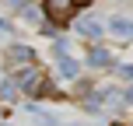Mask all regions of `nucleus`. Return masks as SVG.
<instances>
[{
    "label": "nucleus",
    "mask_w": 133,
    "mask_h": 126,
    "mask_svg": "<svg viewBox=\"0 0 133 126\" xmlns=\"http://www.w3.org/2000/svg\"><path fill=\"white\" fill-rule=\"evenodd\" d=\"M109 126H126V123H109Z\"/></svg>",
    "instance_id": "ddd939ff"
},
{
    "label": "nucleus",
    "mask_w": 133,
    "mask_h": 126,
    "mask_svg": "<svg viewBox=\"0 0 133 126\" xmlns=\"http://www.w3.org/2000/svg\"><path fill=\"white\" fill-rule=\"evenodd\" d=\"M11 7H28V0H7Z\"/></svg>",
    "instance_id": "9b49d317"
},
{
    "label": "nucleus",
    "mask_w": 133,
    "mask_h": 126,
    "mask_svg": "<svg viewBox=\"0 0 133 126\" xmlns=\"http://www.w3.org/2000/svg\"><path fill=\"white\" fill-rule=\"evenodd\" d=\"M123 102H126V105H133V84H130V91L123 95Z\"/></svg>",
    "instance_id": "9d476101"
},
{
    "label": "nucleus",
    "mask_w": 133,
    "mask_h": 126,
    "mask_svg": "<svg viewBox=\"0 0 133 126\" xmlns=\"http://www.w3.org/2000/svg\"><path fill=\"white\" fill-rule=\"evenodd\" d=\"M18 95H21V81L18 77H7L4 84H0V98H4V102H14Z\"/></svg>",
    "instance_id": "0eeeda50"
},
{
    "label": "nucleus",
    "mask_w": 133,
    "mask_h": 126,
    "mask_svg": "<svg viewBox=\"0 0 133 126\" xmlns=\"http://www.w3.org/2000/svg\"><path fill=\"white\" fill-rule=\"evenodd\" d=\"M7 60H11V67H18V70H28V67H35V53L28 46H11L7 49Z\"/></svg>",
    "instance_id": "f03ea898"
},
{
    "label": "nucleus",
    "mask_w": 133,
    "mask_h": 126,
    "mask_svg": "<svg viewBox=\"0 0 133 126\" xmlns=\"http://www.w3.org/2000/svg\"><path fill=\"white\" fill-rule=\"evenodd\" d=\"M56 70H60V77H66V81H77V77H81V63L70 60V56H60Z\"/></svg>",
    "instance_id": "423d86ee"
},
{
    "label": "nucleus",
    "mask_w": 133,
    "mask_h": 126,
    "mask_svg": "<svg viewBox=\"0 0 133 126\" xmlns=\"http://www.w3.org/2000/svg\"><path fill=\"white\" fill-rule=\"evenodd\" d=\"M66 49H70L66 39H56V42H53V53H56V56H66Z\"/></svg>",
    "instance_id": "1a4fd4ad"
},
{
    "label": "nucleus",
    "mask_w": 133,
    "mask_h": 126,
    "mask_svg": "<svg viewBox=\"0 0 133 126\" xmlns=\"http://www.w3.org/2000/svg\"><path fill=\"white\" fill-rule=\"evenodd\" d=\"M0 32H11V25H7V21H4V18H0Z\"/></svg>",
    "instance_id": "f8f14e48"
},
{
    "label": "nucleus",
    "mask_w": 133,
    "mask_h": 126,
    "mask_svg": "<svg viewBox=\"0 0 133 126\" xmlns=\"http://www.w3.org/2000/svg\"><path fill=\"white\" fill-rule=\"evenodd\" d=\"M109 32L119 35L123 42H130V39H133V21H130V18H112V21H109Z\"/></svg>",
    "instance_id": "39448f33"
},
{
    "label": "nucleus",
    "mask_w": 133,
    "mask_h": 126,
    "mask_svg": "<svg viewBox=\"0 0 133 126\" xmlns=\"http://www.w3.org/2000/svg\"><path fill=\"white\" fill-rule=\"evenodd\" d=\"M88 67H95V70H109V67H112V53L102 49V46H91V49H88Z\"/></svg>",
    "instance_id": "7ed1b4c3"
},
{
    "label": "nucleus",
    "mask_w": 133,
    "mask_h": 126,
    "mask_svg": "<svg viewBox=\"0 0 133 126\" xmlns=\"http://www.w3.org/2000/svg\"><path fill=\"white\" fill-rule=\"evenodd\" d=\"M81 4H88V0H46V18L56 21V25H63V21L74 18V11Z\"/></svg>",
    "instance_id": "f257e3e1"
},
{
    "label": "nucleus",
    "mask_w": 133,
    "mask_h": 126,
    "mask_svg": "<svg viewBox=\"0 0 133 126\" xmlns=\"http://www.w3.org/2000/svg\"><path fill=\"white\" fill-rule=\"evenodd\" d=\"M116 70H119L123 81H133V63H123V67H116Z\"/></svg>",
    "instance_id": "6e6552de"
},
{
    "label": "nucleus",
    "mask_w": 133,
    "mask_h": 126,
    "mask_svg": "<svg viewBox=\"0 0 133 126\" xmlns=\"http://www.w3.org/2000/svg\"><path fill=\"white\" fill-rule=\"evenodd\" d=\"M77 32L84 35V39H98V35L105 32V25H102L98 18H91V14H88V18H77Z\"/></svg>",
    "instance_id": "20e7f679"
}]
</instances>
